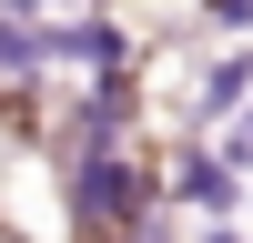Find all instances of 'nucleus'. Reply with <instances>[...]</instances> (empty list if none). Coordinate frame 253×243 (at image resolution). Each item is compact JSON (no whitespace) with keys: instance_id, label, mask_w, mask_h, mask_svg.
<instances>
[{"instance_id":"nucleus-1","label":"nucleus","mask_w":253,"mask_h":243,"mask_svg":"<svg viewBox=\"0 0 253 243\" xmlns=\"http://www.w3.org/2000/svg\"><path fill=\"white\" fill-rule=\"evenodd\" d=\"M152 162H162V213H193V223H243L253 182L213 152V142H172V152H152Z\"/></svg>"}]
</instances>
